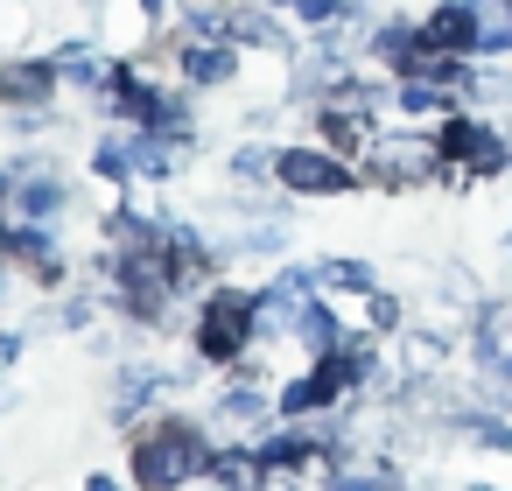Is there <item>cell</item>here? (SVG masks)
<instances>
[{"instance_id":"3","label":"cell","mask_w":512,"mask_h":491,"mask_svg":"<svg viewBox=\"0 0 512 491\" xmlns=\"http://www.w3.org/2000/svg\"><path fill=\"white\" fill-rule=\"evenodd\" d=\"M435 141H442V162H449L456 176H498V169H512V148H505V134H498L491 120L456 113Z\"/></svg>"},{"instance_id":"4","label":"cell","mask_w":512,"mask_h":491,"mask_svg":"<svg viewBox=\"0 0 512 491\" xmlns=\"http://www.w3.org/2000/svg\"><path fill=\"white\" fill-rule=\"evenodd\" d=\"M253 323H260V302L218 288V295L204 302V316H197V351H204V358H239L246 337H253Z\"/></svg>"},{"instance_id":"1","label":"cell","mask_w":512,"mask_h":491,"mask_svg":"<svg viewBox=\"0 0 512 491\" xmlns=\"http://www.w3.org/2000/svg\"><path fill=\"white\" fill-rule=\"evenodd\" d=\"M197 470H204V442H197L190 421H162V428H148V435L134 442V477H141V491H176V484H190Z\"/></svg>"},{"instance_id":"16","label":"cell","mask_w":512,"mask_h":491,"mask_svg":"<svg viewBox=\"0 0 512 491\" xmlns=\"http://www.w3.org/2000/svg\"><path fill=\"white\" fill-rule=\"evenodd\" d=\"M316 281H337V288H372V267L365 260H323Z\"/></svg>"},{"instance_id":"8","label":"cell","mask_w":512,"mask_h":491,"mask_svg":"<svg viewBox=\"0 0 512 491\" xmlns=\"http://www.w3.org/2000/svg\"><path fill=\"white\" fill-rule=\"evenodd\" d=\"M50 85H57L50 64H0V99H8V106H43Z\"/></svg>"},{"instance_id":"26","label":"cell","mask_w":512,"mask_h":491,"mask_svg":"<svg viewBox=\"0 0 512 491\" xmlns=\"http://www.w3.org/2000/svg\"><path fill=\"white\" fill-rule=\"evenodd\" d=\"M211 491H218V484H211Z\"/></svg>"},{"instance_id":"25","label":"cell","mask_w":512,"mask_h":491,"mask_svg":"<svg viewBox=\"0 0 512 491\" xmlns=\"http://www.w3.org/2000/svg\"><path fill=\"white\" fill-rule=\"evenodd\" d=\"M260 8H281V0H260Z\"/></svg>"},{"instance_id":"17","label":"cell","mask_w":512,"mask_h":491,"mask_svg":"<svg viewBox=\"0 0 512 491\" xmlns=\"http://www.w3.org/2000/svg\"><path fill=\"white\" fill-rule=\"evenodd\" d=\"M218 414H225V421H260V414H267V400H260V393H225V407H218Z\"/></svg>"},{"instance_id":"6","label":"cell","mask_w":512,"mask_h":491,"mask_svg":"<svg viewBox=\"0 0 512 491\" xmlns=\"http://www.w3.org/2000/svg\"><path fill=\"white\" fill-rule=\"evenodd\" d=\"M358 372H365V358H351V351H330V358H323V365H316L309 379H295V386L281 393V407H288V414H309V407H330V400H337V393H344V386H351Z\"/></svg>"},{"instance_id":"5","label":"cell","mask_w":512,"mask_h":491,"mask_svg":"<svg viewBox=\"0 0 512 491\" xmlns=\"http://www.w3.org/2000/svg\"><path fill=\"white\" fill-rule=\"evenodd\" d=\"M274 176H281L288 190H302V197H330V190L351 183V169L337 162V148H288Z\"/></svg>"},{"instance_id":"19","label":"cell","mask_w":512,"mask_h":491,"mask_svg":"<svg viewBox=\"0 0 512 491\" xmlns=\"http://www.w3.org/2000/svg\"><path fill=\"white\" fill-rule=\"evenodd\" d=\"M99 176H127L134 162H127V141H99V162H92Z\"/></svg>"},{"instance_id":"13","label":"cell","mask_w":512,"mask_h":491,"mask_svg":"<svg viewBox=\"0 0 512 491\" xmlns=\"http://www.w3.org/2000/svg\"><path fill=\"white\" fill-rule=\"evenodd\" d=\"M64 211V183L57 176H29L22 183V218H57Z\"/></svg>"},{"instance_id":"2","label":"cell","mask_w":512,"mask_h":491,"mask_svg":"<svg viewBox=\"0 0 512 491\" xmlns=\"http://www.w3.org/2000/svg\"><path fill=\"white\" fill-rule=\"evenodd\" d=\"M442 169V141H414V134H379L365 141V176L379 190H414V183H435Z\"/></svg>"},{"instance_id":"9","label":"cell","mask_w":512,"mask_h":491,"mask_svg":"<svg viewBox=\"0 0 512 491\" xmlns=\"http://www.w3.org/2000/svg\"><path fill=\"white\" fill-rule=\"evenodd\" d=\"M372 57H379V64H393V71L407 78V71L421 64V29H407V22H386V29L372 36Z\"/></svg>"},{"instance_id":"24","label":"cell","mask_w":512,"mask_h":491,"mask_svg":"<svg viewBox=\"0 0 512 491\" xmlns=\"http://www.w3.org/2000/svg\"><path fill=\"white\" fill-rule=\"evenodd\" d=\"M470 491H498V484H470Z\"/></svg>"},{"instance_id":"10","label":"cell","mask_w":512,"mask_h":491,"mask_svg":"<svg viewBox=\"0 0 512 491\" xmlns=\"http://www.w3.org/2000/svg\"><path fill=\"white\" fill-rule=\"evenodd\" d=\"M183 71H190L197 85H225V78L239 71V57H232V43L211 36V43H190V50H183Z\"/></svg>"},{"instance_id":"22","label":"cell","mask_w":512,"mask_h":491,"mask_svg":"<svg viewBox=\"0 0 512 491\" xmlns=\"http://www.w3.org/2000/svg\"><path fill=\"white\" fill-rule=\"evenodd\" d=\"M141 8H148V15H162V0H141Z\"/></svg>"},{"instance_id":"18","label":"cell","mask_w":512,"mask_h":491,"mask_svg":"<svg viewBox=\"0 0 512 491\" xmlns=\"http://www.w3.org/2000/svg\"><path fill=\"white\" fill-rule=\"evenodd\" d=\"M365 0H302V15L309 22H337V15H358Z\"/></svg>"},{"instance_id":"20","label":"cell","mask_w":512,"mask_h":491,"mask_svg":"<svg viewBox=\"0 0 512 491\" xmlns=\"http://www.w3.org/2000/svg\"><path fill=\"white\" fill-rule=\"evenodd\" d=\"M8 358H15V337H8V330H0V365H8Z\"/></svg>"},{"instance_id":"12","label":"cell","mask_w":512,"mask_h":491,"mask_svg":"<svg viewBox=\"0 0 512 491\" xmlns=\"http://www.w3.org/2000/svg\"><path fill=\"white\" fill-rule=\"evenodd\" d=\"M470 106H512V71H463L456 85Z\"/></svg>"},{"instance_id":"15","label":"cell","mask_w":512,"mask_h":491,"mask_svg":"<svg viewBox=\"0 0 512 491\" xmlns=\"http://www.w3.org/2000/svg\"><path fill=\"white\" fill-rule=\"evenodd\" d=\"M8 246H15L22 260H36V267H57V246H50V232H36V225H22Z\"/></svg>"},{"instance_id":"23","label":"cell","mask_w":512,"mask_h":491,"mask_svg":"<svg viewBox=\"0 0 512 491\" xmlns=\"http://www.w3.org/2000/svg\"><path fill=\"white\" fill-rule=\"evenodd\" d=\"M0 295H8V267H0Z\"/></svg>"},{"instance_id":"7","label":"cell","mask_w":512,"mask_h":491,"mask_svg":"<svg viewBox=\"0 0 512 491\" xmlns=\"http://www.w3.org/2000/svg\"><path fill=\"white\" fill-rule=\"evenodd\" d=\"M421 50L435 57H477V0H442L421 22Z\"/></svg>"},{"instance_id":"11","label":"cell","mask_w":512,"mask_h":491,"mask_svg":"<svg viewBox=\"0 0 512 491\" xmlns=\"http://www.w3.org/2000/svg\"><path fill=\"white\" fill-rule=\"evenodd\" d=\"M512 50V0H477V57Z\"/></svg>"},{"instance_id":"14","label":"cell","mask_w":512,"mask_h":491,"mask_svg":"<svg viewBox=\"0 0 512 491\" xmlns=\"http://www.w3.org/2000/svg\"><path fill=\"white\" fill-rule=\"evenodd\" d=\"M260 463H267V456H218V463H211V484H218V491H253V484H260Z\"/></svg>"},{"instance_id":"21","label":"cell","mask_w":512,"mask_h":491,"mask_svg":"<svg viewBox=\"0 0 512 491\" xmlns=\"http://www.w3.org/2000/svg\"><path fill=\"white\" fill-rule=\"evenodd\" d=\"M92 491H120V484H106V477H92Z\"/></svg>"}]
</instances>
